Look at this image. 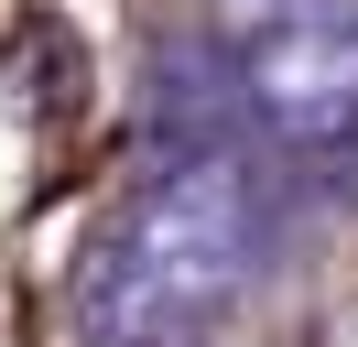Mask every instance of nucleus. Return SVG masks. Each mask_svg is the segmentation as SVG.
Listing matches in <instances>:
<instances>
[{"mask_svg": "<svg viewBox=\"0 0 358 347\" xmlns=\"http://www.w3.org/2000/svg\"><path fill=\"white\" fill-rule=\"evenodd\" d=\"M239 98L282 152L358 141V0H228Z\"/></svg>", "mask_w": 358, "mask_h": 347, "instance_id": "1", "label": "nucleus"}, {"mask_svg": "<svg viewBox=\"0 0 358 347\" xmlns=\"http://www.w3.org/2000/svg\"><path fill=\"white\" fill-rule=\"evenodd\" d=\"M120 239L152 260L163 282H185L196 304H239V282L261 271V185L228 152H174L152 185L120 206Z\"/></svg>", "mask_w": 358, "mask_h": 347, "instance_id": "2", "label": "nucleus"}, {"mask_svg": "<svg viewBox=\"0 0 358 347\" xmlns=\"http://www.w3.org/2000/svg\"><path fill=\"white\" fill-rule=\"evenodd\" d=\"M76 325H87V347H206L217 337V304H196L185 282H163L152 260L109 228L76 260Z\"/></svg>", "mask_w": 358, "mask_h": 347, "instance_id": "3", "label": "nucleus"}, {"mask_svg": "<svg viewBox=\"0 0 358 347\" xmlns=\"http://www.w3.org/2000/svg\"><path fill=\"white\" fill-rule=\"evenodd\" d=\"M163 120L185 130V152H217V120H250V98H239V55H206V43H174L163 55Z\"/></svg>", "mask_w": 358, "mask_h": 347, "instance_id": "4", "label": "nucleus"}]
</instances>
